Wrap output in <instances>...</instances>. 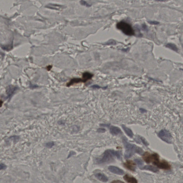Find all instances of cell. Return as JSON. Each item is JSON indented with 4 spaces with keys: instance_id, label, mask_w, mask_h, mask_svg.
<instances>
[{
    "instance_id": "3",
    "label": "cell",
    "mask_w": 183,
    "mask_h": 183,
    "mask_svg": "<svg viewBox=\"0 0 183 183\" xmlns=\"http://www.w3.org/2000/svg\"><path fill=\"white\" fill-rule=\"evenodd\" d=\"M117 29L120 30L125 35L128 36H134L135 34L134 31L130 24L126 22L121 21L117 24Z\"/></svg>"
},
{
    "instance_id": "13",
    "label": "cell",
    "mask_w": 183,
    "mask_h": 183,
    "mask_svg": "<svg viewBox=\"0 0 183 183\" xmlns=\"http://www.w3.org/2000/svg\"><path fill=\"white\" fill-rule=\"evenodd\" d=\"M122 127L123 129L125 131V132H126L127 135L129 137H131V138H132L133 136V132L131 129L130 128H128L127 127L125 126L124 125H122Z\"/></svg>"
},
{
    "instance_id": "20",
    "label": "cell",
    "mask_w": 183,
    "mask_h": 183,
    "mask_svg": "<svg viewBox=\"0 0 183 183\" xmlns=\"http://www.w3.org/2000/svg\"><path fill=\"white\" fill-rule=\"evenodd\" d=\"M141 139L142 142H143V144H144V145H147V143L146 142V141H145V139H144V138H143V137H141Z\"/></svg>"
},
{
    "instance_id": "10",
    "label": "cell",
    "mask_w": 183,
    "mask_h": 183,
    "mask_svg": "<svg viewBox=\"0 0 183 183\" xmlns=\"http://www.w3.org/2000/svg\"><path fill=\"white\" fill-rule=\"evenodd\" d=\"M110 132L112 134L114 135H118L121 133V130L119 128L114 126L111 127Z\"/></svg>"
},
{
    "instance_id": "11",
    "label": "cell",
    "mask_w": 183,
    "mask_h": 183,
    "mask_svg": "<svg viewBox=\"0 0 183 183\" xmlns=\"http://www.w3.org/2000/svg\"><path fill=\"white\" fill-rule=\"evenodd\" d=\"M124 180L128 183H137V181L136 178L133 177L129 176L128 175H126L124 176Z\"/></svg>"
},
{
    "instance_id": "8",
    "label": "cell",
    "mask_w": 183,
    "mask_h": 183,
    "mask_svg": "<svg viewBox=\"0 0 183 183\" xmlns=\"http://www.w3.org/2000/svg\"><path fill=\"white\" fill-rule=\"evenodd\" d=\"M136 164L132 161H128L124 164V166L128 169L132 170L135 171L136 170Z\"/></svg>"
},
{
    "instance_id": "25",
    "label": "cell",
    "mask_w": 183,
    "mask_h": 183,
    "mask_svg": "<svg viewBox=\"0 0 183 183\" xmlns=\"http://www.w3.org/2000/svg\"><path fill=\"white\" fill-rule=\"evenodd\" d=\"M140 110H141L142 112H145V110L144 109L141 108L140 109Z\"/></svg>"
},
{
    "instance_id": "4",
    "label": "cell",
    "mask_w": 183,
    "mask_h": 183,
    "mask_svg": "<svg viewBox=\"0 0 183 183\" xmlns=\"http://www.w3.org/2000/svg\"><path fill=\"white\" fill-rule=\"evenodd\" d=\"M158 136L162 141L168 144L172 143V138L169 132L165 130H162L158 133Z\"/></svg>"
},
{
    "instance_id": "24",
    "label": "cell",
    "mask_w": 183,
    "mask_h": 183,
    "mask_svg": "<svg viewBox=\"0 0 183 183\" xmlns=\"http://www.w3.org/2000/svg\"><path fill=\"white\" fill-rule=\"evenodd\" d=\"M112 183H123V182H122V181H119V180H117V181H112Z\"/></svg>"
},
{
    "instance_id": "12",
    "label": "cell",
    "mask_w": 183,
    "mask_h": 183,
    "mask_svg": "<svg viewBox=\"0 0 183 183\" xmlns=\"http://www.w3.org/2000/svg\"><path fill=\"white\" fill-rule=\"evenodd\" d=\"M140 169H141L150 170V171H152V172H157L158 171L156 167L153 166H151V165L145 166L144 167L141 168Z\"/></svg>"
},
{
    "instance_id": "21",
    "label": "cell",
    "mask_w": 183,
    "mask_h": 183,
    "mask_svg": "<svg viewBox=\"0 0 183 183\" xmlns=\"http://www.w3.org/2000/svg\"><path fill=\"white\" fill-rule=\"evenodd\" d=\"M6 166H5V165H4V164H0L1 170L4 169H6Z\"/></svg>"
},
{
    "instance_id": "18",
    "label": "cell",
    "mask_w": 183,
    "mask_h": 183,
    "mask_svg": "<svg viewBox=\"0 0 183 183\" xmlns=\"http://www.w3.org/2000/svg\"><path fill=\"white\" fill-rule=\"evenodd\" d=\"M148 22L150 24H151V25H158L159 23V22H156V21H149Z\"/></svg>"
},
{
    "instance_id": "16",
    "label": "cell",
    "mask_w": 183,
    "mask_h": 183,
    "mask_svg": "<svg viewBox=\"0 0 183 183\" xmlns=\"http://www.w3.org/2000/svg\"><path fill=\"white\" fill-rule=\"evenodd\" d=\"M81 3L82 5H83V6H88H88H91L90 5H89V4H88L86 2V1H84V0L81 1Z\"/></svg>"
},
{
    "instance_id": "22",
    "label": "cell",
    "mask_w": 183,
    "mask_h": 183,
    "mask_svg": "<svg viewBox=\"0 0 183 183\" xmlns=\"http://www.w3.org/2000/svg\"><path fill=\"white\" fill-rule=\"evenodd\" d=\"M92 87L93 88H101L98 85H93V86H92Z\"/></svg>"
},
{
    "instance_id": "14",
    "label": "cell",
    "mask_w": 183,
    "mask_h": 183,
    "mask_svg": "<svg viewBox=\"0 0 183 183\" xmlns=\"http://www.w3.org/2000/svg\"><path fill=\"white\" fill-rule=\"evenodd\" d=\"M166 47L175 52H177L178 51V49L177 46L175 44H173V43H168L166 45Z\"/></svg>"
},
{
    "instance_id": "23",
    "label": "cell",
    "mask_w": 183,
    "mask_h": 183,
    "mask_svg": "<svg viewBox=\"0 0 183 183\" xmlns=\"http://www.w3.org/2000/svg\"><path fill=\"white\" fill-rule=\"evenodd\" d=\"M52 68V66H51V65H48V66L47 67V69L48 70H50Z\"/></svg>"
},
{
    "instance_id": "19",
    "label": "cell",
    "mask_w": 183,
    "mask_h": 183,
    "mask_svg": "<svg viewBox=\"0 0 183 183\" xmlns=\"http://www.w3.org/2000/svg\"><path fill=\"white\" fill-rule=\"evenodd\" d=\"M97 131L98 132H100V133H103L106 131V130L104 128H99V129H98Z\"/></svg>"
},
{
    "instance_id": "26",
    "label": "cell",
    "mask_w": 183,
    "mask_h": 183,
    "mask_svg": "<svg viewBox=\"0 0 183 183\" xmlns=\"http://www.w3.org/2000/svg\"><path fill=\"white\" fill-rule=\"evenodd\" d=\"M156 0L157 1H164V0Z\"/></svg>"
},
{
    "instance_id": "5",
    "label": "cell",
    "mask_w": 183,
    "mask_h": 183,
    "mask_svg": "<svg viewBox=\"0 0 183 183\" xmlns=\"http://www.w3.org/2000/svg\"><path fill=\"white\" fill-rule=\"evenodd\" d=\"M89 78L84 74H82V78H75L72 79L67 84V86L68 87L71 86L79 83H86L89 81Z\"/></svg>"
},
{
    "instance_id": "15",
    "label": "cell",
    "mask_w": 183,
    "mask_h": 183,
    "mask_svg": "<svg viewBox=\"0 0 183 183\" xmlns=\"http://www.w3.org/2000/svg\"><path fill=\"white\" fill-rule=\"evenodd\" d=\"M134 161L136 162V163L137 164L138 166H139V167L142 166L144 164L143 161L141 159H134Z\"/></svg>"
},
{
    "instance_id": "9",
    "label": "cell",
    "mask_w": 183,
    "mask_h": 183,
    "mask_svg": "<svg viewBox=\"0 0 183 183\" xmlns=\"http://www.w3.org/2000/svg\"><path fill=\"white\" fill-rule=\"evenodd\" d=\"M95 176L98 180L103 183H106L108 181V178L103 173H97L95 174Z\"/></svg>"
},
{
    "instance_id": "2",
    "label": "cell",
    "mask_w": 183,
    "mask_h": 183,
    "mask_svg": "<svg viewBox=\"0 0 183 183\" xmlns=\"http://www.w3.org/2000/svg\"><path fill=\"white\" fill-rule=\"evenodd\" d=\"M114 157L120 159L121 158L120 154L118 151L114 150H108L105 151L102 158L98 161L99 164L108 163L114 159Z\"/></svg>"
},
{
    "instance_id": "1",
    "label": "cell",
    "mask_w": 183,
    "mask_h": 183,
    "mask_svg": "<svg viewBox=\"0 0 183 183\" xmlns=\"http://www.w3.org/2000/svg\"><path fill=\"white\" fill-rule=\"evenodd\" d=\"M122 141L126 149L125 153L126 158H128L132 157L135 153H137L140 155L143 154V150L141 148L137 147L135 145L130 144L125 137H123Z\"/></svg>"
},
{
    "instance_id": "17",
    "label": "cell",
    "mask_w": 183,
    "mask_h": 183,
    "mask_svg": "<svg viewBox=\"0 0 183 183\" xmlns=\"http://www.w3.org/2000/svg\"><path fill=\"white\" fill-rule=\"evenodd\" d=\"M54 145V144L53 142H50L46 144V146L47 147H52Z\"/></svg>"
},
{
    "instance_id": "7",
    "label": "cell",
    "mask_w": 183,
    "mask_h": 183,
    "mask_svg": "<svg viewBox=\"0 0 183 183\" xmlns=\"http://www.w3.org/2000/svg\"><path fill=\"white\" fill-rule=\"evenodd\" d=\"M157 167H158L159 169L165 170H170L171 168L170 164L168 162L164 160L161 161L160 163L157 166Z\"/></svg>"
},
{
    "instance_id": "6",
    "label": "cell",
    "mask_w": 183,
    "mask_h": 183,
    "mask_svg": "<svg viewBox=\"0 0 183 183\" xmlns=\"http://www.w3.org/2000/svg\"><path fill=\"white\" fill-rule=\"evenodd\" d=\"M108 170L111 172L120 175H123L124 173V171L114 166H109Z\"/></svg>"
}]
</instances>
